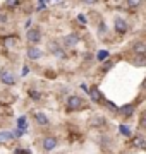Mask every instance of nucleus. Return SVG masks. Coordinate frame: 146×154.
<instances>
[{"label": "nucleus", "mask_w": 146, "mask_h": 154, "mask_svg": "<svg viewBox=\"0 0 146 154\" xmlns=\"http://www.w3.org/2000/svg\"><path fill=\"white\" fill-rule=\"evenodd\" d=\"M132 50H134L138 55H144V51H146V45L143 43V41H136V43L132 45Z\"/></svg>", "instance_id": "obj_8"}, {"label": "nucleus", "mask_w": 146, "mask_h": 154, "mask_svg": "<svg viewBox=\"0 0 146 154\" xmlns=\"http://www.w3.org/2000/svg\"><path fill=\"white\" fill-rule=\"evenodd\" d=\"M115 31H117L119 34H124L127 31V22L124 21V19H117V21H115Z\"/></svg>", "instance_id": "obj_7"}, {"label": "nucleus", "mask_w": 146, "mask_h": 154, "mask_svg": "<svg viewBox=\"0 0 146 154\" xmlns=\"http://www.w3.org/2000/svg\"><path fill=\"white\" fill-rule=\"evenodd\" d=\"M78 21H79V22H83V24H86V17L83 16V14H79V16H78Z\"/></svg>", "instance_id": "obj_22"}, {"label": "nucleus", "mask_w": 146, "mask_h": 154, "mask_svg": "<svg viewBox=\"0 0 146 154\" xmlns=\"http://www.w3.org/2000/svg\"><path fill=\"white\" fill-rule=\"evenodd\" d=\"M127 4H129V7H132V9H134V7H138L141 4V0H127Z\"/></svg>", "instance_id": "obj_21"}, {"label": "nucleus", "mask_w": 146, "mask_h": 154, "mask_svg": "<svg viewBox=\"0 0 146 154\" xmlns=\"http://www.w3.org/2000/svg\"><path fill=\"white\" fill-rule=\"evenodd\" d=\"M26 38H28L29 43H34V45H36L40 39H41V33H40V29H29Z\"/></svg>", "instance_id": "obj_2"}, {"label": "nucleus", "mask_w": 146, "mask_h": 154, "mask_svg": "<svg viewBox=\"0 0 146 154\" xmlns=\"http://www.w3.org/2000/svg\"><path fill=\"white\" fill-rule=\"evenodd\" d=\"M119 132L122 134V135H125V137H129V135H131V128L127 125H120V127H119Z\"/></svg>", "instance_id": "obj_14"}, {"label": "nucleus", "mask_w": 146, "mask_h": 154, "mask_svg": "<svg viewBox=\"0 0 146 154\" xmlns=\"http://www.w3.org/2000/svg\"><path fill=\"white\" fill-rule=\"evenodd\" d=\"M57 147V139L55 137H46L43 140V149L45 151H53Z\"/></svg>", "instance_id": "obj_6"}, {"label": "nucleus", "mask_w": 146, "mask_h": 154, "mask_svg": "<svg viewBox=\"0 0 146 154\" xmlns=\"http://www.w3.org/2000/svg\"><path fill=\"white\" fill-rule=\"evenodd\" d=\"M110 67H112V62H107V65L103 67V70H108V69H110Z\"/></svg>", "instance_id": "obj_24"}, {"label": "nucleus", "mask_w": 146, "mask_h": 154, "mask_svg": "<svg viewBox=\"0 0 146 154\" xmlns=\"http://www.w3.org/2000/svg\"><path fill=\"white\" fill-rule=\"evenodd\" d=\"M41 55H43V51H41L38 46H31V48H28V58L29 60H38V58H41Z\"/></svg>", "instance_id": "obj_3"}, {"label": "nucleus", "mask_w": 146, "mask_h": 154, "mask_svg": "<svg viewBox=\"0 0 146 154\" xmlns=\"http://www.w3.org/2000/svg\"><path fill=\"white\" fill-rule=\"evenodd\" d=\"M5 4H7V7H16V5H19V0H5Z\"/></svg>", "instance_id": "obj_20"}, {"label": "nucleus", "mask_w": 146, "mask_h": 154, "mask_svg": "<svg viewBox=\"0 0 146 154\" xmlns=\"http://www.w3.org/2000/svg\"><path fill=\"white\" fill-rule=\"evenodd\" d=\"M0 22H7V16H5V14H0Z\"/></svg>", "instance_id": "obj_23"}, {"label": "nucleus", "mask_w": 146, "mask_h": 154, "mask_svg": "<svg viewBox=\"0 0 146 154\" xmlns=\"http://www.w3.org/2000/svg\"><path fill=\"white\" fill-rule=\"evenodd\" d=\"M107 57H108V51L107 50H101L100 53H98V60H105Z\"/></svg>", "instance_id": "obj_19"}, {"label": "nucleus", "mask_w": 146, "mask_h": 154, "mask_svg": "<svg viewBox=\"0 0 146 154\" xmlns=\"http://www.w3.org/2000/svg\"><path fill=\"white\" fill-rule=\"evenodd\" d=\"M134 146H138V147H144V140L141 137H136L134 139Z\"/></svg>", "instance_id": "obj_18"}, {"label": "nucleus", "mask_w": 146, "mask_h": 154, "mask_svg": "<svg viewBox=\"0 0 146 154\" xmlns=\"http://www.w3.org/2000/svg\"><path fill=\"white\" fill-rule=\"evenodd\" d=\"M34 120L38 122L40 125H48V116L45 115V113H34Z\"/></svg>", "instance_id": "obj_9"}, {"label": "nucleus", "mask_w": 146, "mask_h": 154, "mask_svg": "<svg viewBox=\"0 0 146 154\" xmlns=\"http://www.w3.org/2000/svg\"><path fill=\"white\" fill-rule=\"evenodd\" d=\"M83 2H84V4H96L98 0H83Z\"/></svg>", "instance_id": "obj_25"}, {"label": "nucleus", "mask_w": 146, "mask_h": 154, "mask_svg": "<svg viewBox=\"0 0 146 154\" xmlns=\"http://www.w3.org/2000/svg\"><path fill=\"white\" fill-rule=\"evenodd\" d=\"M107 106H108V108H112V110H115V105H113V103H110V101H108Z\"/></svg>", "instance_id": "obj_26"}, {"label": "nucleus", "mask_w": 146, "mask_h": 154, "mask_svg": "<svg viewBox=\"0 0 146 154\" xmlns=\"http://www.w3.org/2000/svg\"><path fill=\"white\" fill-rule=\"evenodd\" d=\"M91 125H93V127H101V125H105V118H103V116H93V120H91Z\"/></svg>", "instance_id": "obj_10"}, {"label": "nucleus", "mask_w": 146, "mask_h": 154, "mask_svg": "<svg viewBox=\"0 0 146 154\" xmlns=\"http://www.w3.org/2000/svg\"><path fill=\"white\" fill-rule=\"evenodd\" d=\"M88 93L91 94V99H93V101H100L101 99V94H100V91H98L96 88H93L91 91H88Z\"/></svg>", "instance_id": "obj_11"}, {"label": "nucleus", "mask_w": 146, "mask_h": 154, "mask_svg": "<svg viewBox=\"0 0 146 154\" xmlns=\"http://www.w3.org/2000/svg\"><path fill=\"white\" fill-rule=\"evenodd\" d=\"M84 106V101L79 98V96H71L67 99V108L69 110H79V108H83Z\"/></svg>", "instance_id": "obj_1"}, {"label": "nucleus", "mask_w": 146, "mask_h": 154, "mask_svg": "<svg viewBox=\"0 0 146 154\" xmlns=\"http://www.w3.org/2000/svg\"><path fill=\"white\" fill-rule=\"evenodd\" d=\"M134 65H146V57L144 55H138L134 58Z\"/></svg>", "instance_id": "obj_13"}, {"label": "nucleus", "mask_w": 146, "mask_h": 154, "mask_svg": "<svg viewBox=\"0 0 146 154\" xmlns=\"http://www.w3.org/2000/svg\"><path fill=\"white\" fill-rule=\"evenodd\" d=\"M52 53L57 57H64V51H62V48L59 45H52Z\"/></svg>", "instance_id": "obj_12"}, {"label": "nucleus", "mask_w": 146, "mask_h": 154, "mask_svg": "<svg viewBox=\"0 0 146 154\" xmlns=\"http://www.w3.org/2000/svg\"><path fill=\"white\" fill-rule=\"evenodd\" d=\"M11 139H14L12 132H0V140H11Z\"/></svg>", "instance_id": "obj_16"}, {"label": "nucleus", "mask_w": 146, "mask_h": 154, "mask_svg": "<svg viewBox=\"0 0 146 154\" xmlns=\"http://www.w3.org/2000/svg\"><path fill=\"white\" fill-rule=\"evenodd\" d=\"M143 88H144V89H146V81H144V82H143Z\"/></svg>", "instance_id": "obj_27"}, {"label": "nucleus", "mask_w": 146, "mask_h": 154, "mask_svg": "<svg viewBox=\"0 0 146 154\" xmlns=\"http://www.w3.org/2000/svg\"><path fill=\"white\" fill-rule=\"evenodd\" d=\"M78 43H79V36L78 34H67V36L64 38V45L69 46V48H71V46H76Z\"/></svg>", "instance_id": "obj_5"}, {"label": "nucleus", "mask_w": 146, "mask_h": 154, "mask_svg": "<svg viewBox=\"0 0 146 154\" xmlns=\"http://www.w3.org/2000/svg\"><path fill=\"white\" fill-rule=\"evenodd\" d=\"M120 111H122L124 115H132V111H134V106L132 105H127V106H124V108H120Z\"/></svg>", "instance_id": "obj_15"}, {"label": "nucleus", "mask_w": 146, "mask_h": 154, "mask_svg": "<svg viewBox=\"0 0 146 154\" xmlns=\"http://www.w3.org/2000/svg\"><path fill=\"white\" fill-rule=\"evenodd\" d=\"M17 125H19L21 130H26V116H21V118L17 120Z\"/></svg>", "instance_id": "obj_17"}, {"label": "nucleus", "mask_w": 146, "mask_h": 154, "mask_svg": "<svg viewBox=\"0 0 146 154\" xmlns=\"http://www.w3.org/2000/svg\"><path fill=\"white\" fill-rule=\"evenodd\" d=\"M0 81L4 84H7V86H12V84L16 82V77H14L12 72H2L0 74Z\"/></svg>", "instance_id": "obj_4"}]
</instances>
